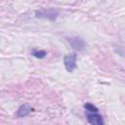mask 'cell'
Segmentation results:
<instances>
[{"mask_svg":"<svg viewBox=\"0 0 125 125\" xmlns=\"http://www.w3.org/2000/svg\"><path fill=\"white\" fill-rule=\"evenodd\" d=\"M87 121L92 125H104V119L101 114L98 112H89L86 113Z\"/></svg>","mask_w":125,"mask_h":125,"instance_id":"obj_4","label":"cell"},{"mask_svg":"<svg viewBox=\"0 0 125 125\" xmlns=\"http://www.w3.org/2000/svg\"><path fill=\"white\" fill-rule=\"evenodd\" d=\"M31 111H33V108L29 105V104H21L19 108H18V110H17V117H25V116H27Z\"/></svg>","mask_w":125,"mask_h":125,"instance_id":"obj_5","label":"cell"},{"mask_svg":"<svg viewBox=\"0 0 125 125\" xmlns=\"http://www.w3.org/2000/svg\"><path fill=\"white\" fill-rule=\"evenodd\" d=\"M84 108L87 110V111H89V112H98L99 111V108L97 107V106H95L93 104H91V103H86L85 104H84Z\"/></svg>","mask_w":125,"mask_h":125,"instance_id":"obj_7","label":"cell"},{"mask_svg":"<svg viewBox=\"0 0 125 125\" xmlns=\"http://www.w3.org/2000/svg\"><path fill=\"white\" fill-rule=\"evenodd\" d=\"M66 40L70 44V46L78 51H83L85 48V42L82 38L78 36H73V37H66Z\"/></svg>","mask_w":125,"mask_h":125,"instance_id":"obj_3","label":"cell"},{"mask_svg":"<svg viewBox=\"0 0 125 125\" xmlns=\"http://www.w3.org/2000/svg\"><path fill=\"white\" fill-rule=\"evenodd\" d=\"M59 16V11L54 9V8H49V9H42V10H37L35 12V17L37 19H45L49 21H56Z\"/></svg>","mask_w":125,"mask_h":125,"instance_id":"obj_1","label":"cell"},{"mask_svg":"<svg viewBox=\"0 0 125 125\" xmlns=\"http://www.w3.org/2000/svg\"><path fill=\"white\" fill-rule=\"evenodd\" d=\"M76 61H77V54L75 52L65 55L63 57V64L67 72H72L77 67Z\"/></svg>","mask_w":125,"mask_h":125,"instance_id":"obj_2","label":"cell"},{"mask_svg":"<svg viewBox=\"0 0 125 125\" xmlns=\"http://www.w3.org/2000/svg\"><path fill=\"white\" fill-rule=\"evenodd\" d=\"M31 55H32L34 58H36V59H44V58L46 57L47 53H46V51H44V50H32Z\"/></svg>","mask_w":125,"mask_h":125,"instance_id":"obj_6","label":"cell"}]
</instances>
